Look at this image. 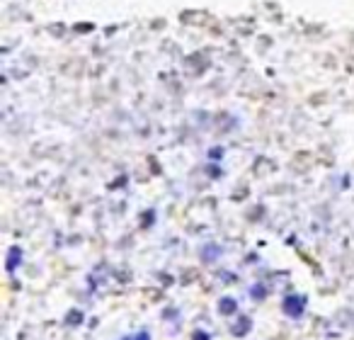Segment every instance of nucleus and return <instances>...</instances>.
Instances as JSON below:
<instances>
[{
    "instance_id": "1",
    "label": "nucleus",
    "mask_w": 354,
    "mask_h": 340,
    "mask_svg": "<svg viewBox=\"0 0 354 340\" xmlns=\"http://www.w3.org/2000/svg\"><path fill=\"white\" fill-rule=\"evenodd\" d=\"M303 306H306V299L303 296H286V301H284V309H286V314L289 316H293V318H298L301 314H303Z\"/></svg>"
},
{
    "instance_id": "2",
    "label": "nucleus",
    "mask_w": 354,
    "mask_h": 340,
    "mask_svg": "<svg viewBox=\"0 0 354 340\" xmlns=\"http://www.w3.org/2000/svg\"><path fill=\"white\" fill-rule=\"evenodd\" d=\"M20 260H22L20 250H17V248H12V250H10V255H7V270L12 272L15 268H17V263H20Z\"/></svg>"
},
{
    "instance_id": "3",
    "label": "nucleus",
    "mask_w": 354,
    "mask_h": 340,
    "mask_svg": "<svg viewBox=\"0 0 354 340\" xmlns=\"http://www.w3.org/2000/svg\"><path fill=\"white\" fill-rule=\"evenodd\" d=\"M235 309H238V304H235L233 299H223V301H221V314L230 316V314H235Z\"/></svg>"
},
{
    "instance_id": "4",
    "label": "nucleus",
    "mask_w": 354,
    "mask_h": 340,
    "mask_svg": "<svg viewBox=\"0 0 354 340\" xmlns=\"http://www.w3.org/2000/svg\"><path fill=\"white\" fill-rule=\"evenodd\" d=\"M248 326H250V321H248V318H240V323H238L235 333H238V336H245V328H248Z\"/></svg>"
},
{
    "instance_id": "5",
    "label": "nucleus",
    "mask_w": 354,
    "mask_h": 340,
    "mask_svg": "<svg viewBox=\"0 0 354 340\" xmlns=\"http://www.w3.org/2000/svg\"><path fill=\"white\" fill-rule=\"evenodd\" d=\"M80 321H83V314H80V311H78V314H71V316H68V323H80Z\"/></svg>"
},
{
    "instance_id": "6",
    "label": "nucleus",
    "mask_w": 354,
    "mask_h": 340,
    "mask_svg": "<svg viewBox=\"0 0 354 340\" xmlns=\"http://www.w3.org/2000/svg\"><path fill=\"white\" fill-rule=\"evenodd\" d=\"M134 340H150V338H148V333H139Z\"/></svg>"
}]
</instances>
